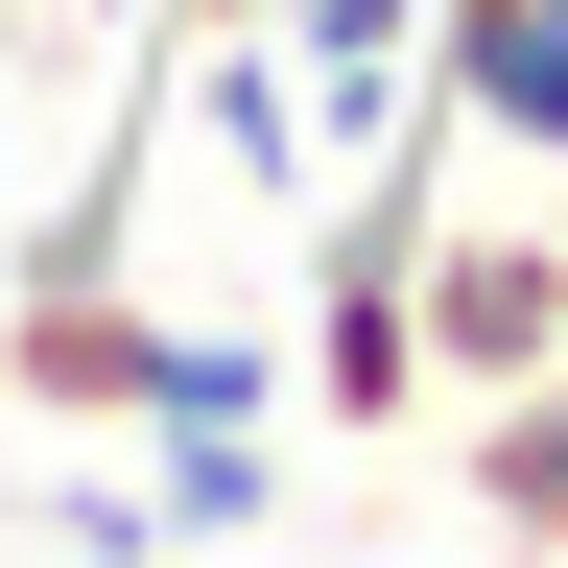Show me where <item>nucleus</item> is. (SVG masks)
<instances>
[{"label": "nucleus", "instance_id": "nucleus-1", "mask_svg": "<svg viewBox=\"0 0 568 568\" xmlns=\"http://www.w3.org/2000/svg\"><path fill=\"white\" fill-rule=\"evenodd\" d=\"M545 355H568V237L545 213H426V403L545 379Z\"/></svg>", "mask_w": 568, "mask_h": 568}, {"label": "nucleus", "instance_id": "nucleus-2", "mask_svg": "<svg viewBox=\"0 0 568 568\" xmlns=\"http://www.w3.org/2000/svg\"><path fill=\"white\" fill-rule=\"evenodd\" d=\"M403 95L474 119V142H521V166H568V0H426V24H403Z\"/></svg>", "mask_w": 568, "mask_h": 568}, {"label": "nucleus", "instance_id": "nucleus-3", "mask_svg": "<svg viewBox=\"0 0 568 568\" xmlns=\"http://www.w3.org/2000/svg\"><path fill=\"white\" fill-rule=\"evenodd\" d=\"M450 426H474V450H450L474 521H497V545H568V355H545V379H474Z\"/></svg>", "mask_w": 568, "mask_h": 568}, {"label": "nucleus", "instance_id": "nucleus-4", "mask_svg": "<svg viewBox=\"0 0 568 568\" xmlns=\"http://www.w3.org/2000/svg\"><path fill=\"white\" fill-rule=\"evenodd\" d=\"M403 24H426V0H284V95H308V166H355V142L403 119Z\"/></svg>", "mask_w": 568, "mask_h": 568}, {"label": "nucleus", "instance_id": "nucleus-5", "mask_svg": "<svg viewBox=\"0 0 568 568\" xmlns=\"http://www.w3.org/2000/svg\"><path fill=\"white\" fill-rule=\"evenodd\" d=\"M142 497H166V545H261L284 521V474H261V403H142Z\"/></svg>", "mask_w": 568, "mask_h": 568}, {"label": "nucleus", "instance_id": "nucleus-6", "mask_svg": "<svg viewBox=\"0 0 568 568\" xmlns=\"http://www.w3.org/2000/svg\"><path fill=\"white\" fill-rule=\"evenodd\" d=\"M0 545H48V568H166V497H142V474H24Z\"/></svg>", "mask_w": 568, "mask_h": 568}, {"label": "nucleus", "instance_id": "nucleus-7", "mask_svg": "<svg viewBox=\"0 0 568 568\" xmlns=\"http://www.w3.org/2000/svg\"><path fill=\"white\" fill-rule=\"evenodd\" d=\"M0 24H48V0H0Z\"/></svg>", "mask_w": 568, "mask_h": 568}]
</instances>
